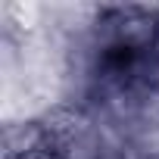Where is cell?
I'll list each match as a JSON object with an SVG mask.
<instances>
[{
  "label": "cell",
  "instance_id": "6da1fadb",
  "mask_svg": "<svg viewBox=\"0 0 159 159\" xmlns=\"http://www.w3.org/2000/svg\"><path fill=\"white\" fill-rule=\"evenodd\" d=\"M0 147H3V159H28L41 150H50V134L41 119L3 122Z\"/></svg>",
  "mask_w": 159,
  "mask_h": 159
},
{
  "label": "cell",
  "instance_id": "7a4b0ae2",
  "mask_svg": "<svg viewBox=\"0 0 159 159\" xmlns=\"http://www.w3.org/2000/svg\"><path fill=\"white\" fill-rule=\"evenodd\" d=\"M28 159H59L53 150H41V153H34V156H28Z\"/></svg>",
  "mask_w": 159,
  "mask_h": 159
}]
</instances>
